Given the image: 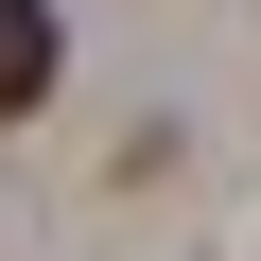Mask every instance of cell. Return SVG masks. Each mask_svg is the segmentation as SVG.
Listing matches in <instances>:
<instances>
[{
  "label": "cell",
  "mask_w": 261,
  "mask_h": 261,
  "mask_svg": "<svg viewBox=\"0 0 261 261\" xmlns=\"http://www.w3.org/2000/svg\"><path fill=\"white\" fill-rule=\"evenodd\" d=\"M53 70H70L53 0H0V122H18V105H53Z\"/></svg>",
  "instance_id": "cell-1"
}]
</instances>
